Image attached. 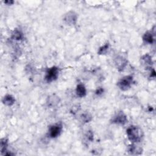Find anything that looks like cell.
Masks as SVG:
<instances>
[{"label": "cell", "instance_id": "obj_1", "mask_svg": "<svg viewBox=\"0 0 156 156\" xmlns=\"http://www.w3.org/2000/svg\"><path fill=\"white\" fill-rule=\"evenodd\" d=\"M126 133L129 140L132 143H139L143 137V130L135 126L129 127L126 130Z\"/></svg>", "mask_w": 156, "mask_h": 156}, {"label": "cell", "instance_id": "obj_2", "mask_svg": "<svg viewBox=\"0 0 156 156\" xmlns=\"http://www.w3.org/2000/svg\"><path fill=\"white\" fill-rule=\"evenodd\" d=\"M132 82L133 77L132 76H126L119 80L117 85L121 90L125 91L130 88Z\"/></svg>", "mask_w": 156, "mask_h": 156}, {"label": "cell", "instance_id": "obj_3", "mask_svg": "<svg viewBox=\"0 0 156 156\" xmlns=\"http://www.w3.org/2000/svg\"><path fill=\"white\" fill-rule=\"evenodd\" d=\"M58 68L56 66H52L49 68L45 76V80L47 82H51L55 80H56L58 76Z\"/></svg>", "mask_w": 156, "mask_h": 156}, {"label": "cell", "instance_id": "obj_4", "mask_svg": "<svg viewBox=\"0 0 156 156\" xmlns=\"http://www.w3.org/2000/svg\"><path fill=\"white\" fill-rule=\"evenodd\" d=\"M62 130V125L61 123H55L51 126L48 130V135L49 137L54 138L60 135Z\"/></svg>", "mask_w": 156, "mask_h": 156}, {"label": "cell", "instance_id": "obj_5", "mask_svg": "<svg viewBox=\"0 0 156 156\" xmlns=\"http://www.w3.org/2000/svg\"><path fill=\"white\" fill-rule=\"evenodd\" d=\"M77 20V15L73 11L67 12L63 16V20L67 25L76 24Z\"/></svg>", "mask_w": 156, "mask_h": 156}, {"label": "cell", "instance_id": "obj_6", "mask_svg": "<svg viewBox=\"0 0 156 156\" xmlns=\"http://www.w3.org/2000/svg\"><path fill=\"white\" fill-rule=\"evenodd\" d=\"M111 121L112 123H115L116 124H125L127 121V116L124 113V112H119L113 117Z\"/></svg>", "mask_w": 156, "mask_h": 156}, {"label": "cell", "instance_id": "obj_7", "mask_svg": "<svg viewBox=\"0 0 156 156\" xmlns=\"http://www.w3.org/2000/svg\"><path fill=\"white\" fill-rule=\"evenodd\" d=\"M127 60L122 56H118L115 59V65L119 71H122L127 66Z\"/></svg>", "mask_w": 156, "mask_h": 156}, {"label": "cell", "instance_id": "obj_8", "mask_svg": "<svg viewBox=\"0 0 156 156\" xmlns=\"http://www.w3.org/2000/svg\"><path fill=\"white\" fill-rule=\"evenodd\" d=\"M60 99L59 97L56 96L55 94H52L48 98L47 100V104L48 107H53L56 106L59 103Z\"/></svg>", "mask_w": 156, "mask_h": 156}, {"label": "cell", "instance_id": "obj_9", "mask_svg": "<svg viewBox=\"0 0 156 156\" xmlns=\"http://www.w3.org/2000/svg\"><path fill=\"white\" fill-rule=\"evenodd\" d=\"M76 92V94L78 97L82 98L86 95L87 90H86L85 86L82 83H79L77 85Z\"/></svg>", "mask_w": 156, "mask_h": 156}, {"label": "cell", "instance_id": "obj_10", "mask_svg": "<svg viewBox=\"0 0 156 156\" xmlns=\"http://www.w3.org/2000/svg\"><path fill=\"white\" fill-rule=\"evenodd\" d=\"M2 103L7 106H11L13 104H14L15 102V99L13 96L11 94H7L4 96V97L2 98Z\"/></svg>", "mask_w": 156, "mask_h": 156}, {"label": "cell", "instance_id": "obj_11", "mask_svg": "<svg viewBox=\"0 0 156 156\" xmlns=\"http://www.w3.org/2000/svg\"><path fill=\"white\" fill-rule=\"evenodd\" d=\"M143 41L148 44H152L153 43L154 41V34L151 31H147L145 32L143 37Z\"/></svg>", "mask_w": 156, "mask_h": 156}, {"label": "cell", "instance_id": "obj_12", "mask_svg": "<svg viewBox=\"0 0 156 156\" xmlns=\"http://www.w3.org/2000/svg\"><path fill=\"white\" fill-rule=\"evenodd\" d=\"M12 38L15 40L20 41L23 38V34L21 30L18 29H15L12 34Z\"/></svg>", "mask_w": 156, "mask_h": 156}, {"label": "cell", "instance_id": "obj_13", "mask_svg": "<svg viewBox=\"0 0 156 156\" xmlns=\"http://www.w3.org/2000/svg\"><path fill=\"white\" fill-rule=\"evenodd\" d=\"M142 149L136 145L132 144L128 148V152L131 154H140Z\"/></svg>", "mask_w": 156, "mask_h": 156}, {"label": "cell", "instance_id": "obj_14", "mask_svg": "<svg viewBox=\"0 0 156 156\" xmlns=\"http://www.w3.org/2000/svg\"><path fill=\"white\" fill-rule=\"evenodd\" d=\"M142 62L146 65H151L152 63V58L149 54H145L141 58Z\"/></svg>", "mask_w": 156, "mask_h": 156}, {"label": "cell", "instance_id": "obj_15", "mask_svg": "<svg viewBox=\"0 0 156 156\" xmlns=\"http://www.w3.org/2000/svg\"><path fill=\"white\" fill-rule=\"evenodd\" d=\"M108 49H109V43H107L99 49L98 51V54L99 55L105 54L108 52Z\"/></svg>", "mask_w": 156, "mask_h": 156}, {"label": "cell", "instance_id": "obj_16", "mask_svg": "<svg viewBox=\"0 0 156 156\" xmlns=\"http://www.w3.org/2000/svg\"><path fill=\"white\" fill-rule=\"evenodd\" d=\"M82 121L84 122H88L92 119V116L89 113H83L80 116Z\"/></svg>", "mask_w": 156, "mask_h": 156}, {"label": "cell", "instance_id": "obj_17", "mask_svg": "<svg viewBox=\"0 0 156 156\" xmlns=\"http://www.w3.org/2000/svg\"><path fill=\"white\" fill-rule=\"evenodd\" d=\"M1 153L2 154L4 152H5L6 151L7 149V140H5V138L4 139H1Z\"/></svg>", "mask_w": 156, "mask_h": 156}, {"label": "cell", "instance_id": "obj_18", "mask_svg": "<svg viewBox=\"0 0 156 156\" xmlns=\"http://www.w3.org/2000/svg\"><path fill=\"white\" fill-rule=\"evenodd\" d=\"M86 138L89 141H92L93 140V133L91 130L87 131L86 133Z\"/></svg>", "mask_w": 156, "mask_h": 156}, {"label": "cell", "instance_id": "obj_19", "mask_svg": "<svg viewBox=\"0 0 156 156\" xmlns=\"http://www.w3.org/2000/svg\"><path fill=\"white\" fill-rule=\"evenodd\" d=\"M104 92V89L102 88H99L96 90V94L98 95H100L101 94H102Z\"/></svg>", "mask_w": 156, "mask_h": 156}]
</instances>
